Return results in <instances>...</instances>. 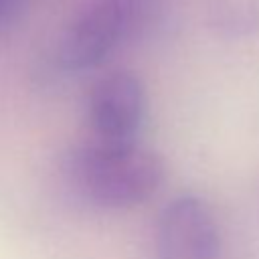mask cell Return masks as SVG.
Here are the masks:
<instances>
[{
	"instance_id": "obj_1",
	"label": "cell",
	"mask_w": 259,
	"mask_h": 259,
	"mask_svg": "<svg viewBox=\"0 0 259 259\" xmlns=\"http://www.w3.org/2000/svg\"><path fill=\"white\" fill-rule=\"evenodd\" d=\"M67 170L75 190L103 208H130L146 202L166 176L164 160L138 146L105 150L81 144Z\"/></svg>"
},
{
	"instance_id": "obj_2",
	"label": "cell",
	"mask_w": 259,
	"mask_h": 259,
	"mask_svg": "<svg viewBox=\"0 0 259 259\" xmlns=\"http://www.w3.org/2000/svg\"><path fill=\"white\" fill-rule=\"evenodd\" d=\"M144 0H93L63 32L57 61L67 71L97 67L144 18Z\"/></svg>"
},
{
	"instance_id": "obj_3",
	"label": "cell",
	"mask_w": 259,
	"mask_h": 259,
	"mask_svg": "<svg viewBox=\"0 0 259 259\" xmlns=\"http://www.w3.org/2000/svg\"><path fill=\"white\" fill-rule=\"evenodd\" d=\"M146 115V89L132 71H113L93 83L87 97V140L83 144L123 150L134 148Z\"/></svg>"
},
{
	"instance_id": "obj_4",
	"label": "cell",
	"mask_w": 259,
	"mask_h": 259,
	"mask_svg": "<svg viewBox=\"0 0 259 259\" xmlns=\"http://www.w3.org/2000/svg\"><path fill=\"white\" fill-rule=\"evenodd\" d=\"M219 227L202 198L184 194L162 208L156 229V259H219Z\"/></svg>"
},
{
	"instance_id": "obj_5",
	"label": "cell",
	"mask_w": 259,
	"mask_h": 259,
	"mask_svg": "<svg viewBox=\"0 0 259 259\" xmlns=\"http://www.w3.org/2000/svg\"><path fill=\"white\" fill-rule=\"evenodd\" d=\"M208 24L225 38H247L259 32V4L253 0H229L210 10Z\"/></svg>"
},
{
	"instance_id": "obj_6",
	"label": "cell",
	"mask_w": 259,
	"mask_h": 259,
	"mask_svg": "<svg viewBox=\"0 0 259 259\" xmlns=\"http://www.w3.org/2000/svg\"><path fill=\"white\" fill-rule=\"evenodd\" d=\"M20 6H22V0H0V24L8 22L18 12Z\"/></svg>"
}]
</instances>
